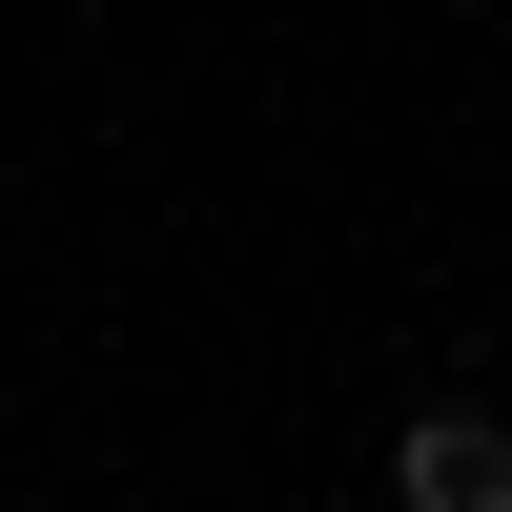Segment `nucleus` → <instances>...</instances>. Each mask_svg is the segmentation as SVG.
Listing matches in <instances>:
<instances>
[{"label": "nucleus", "mask_w": 512, "mask_h": 512, "mask_svg": "<svg viewBox=\"0 0 512 512\" xmlns=\"http://www.w3.org/2000/svg\"><path fill=\"white\" fill-rule=\"evenodd\" d=\"M390 492H410V512H512V431H492V410H410Z\"/></svg>", "instance_id": "1"}]
</instances>
